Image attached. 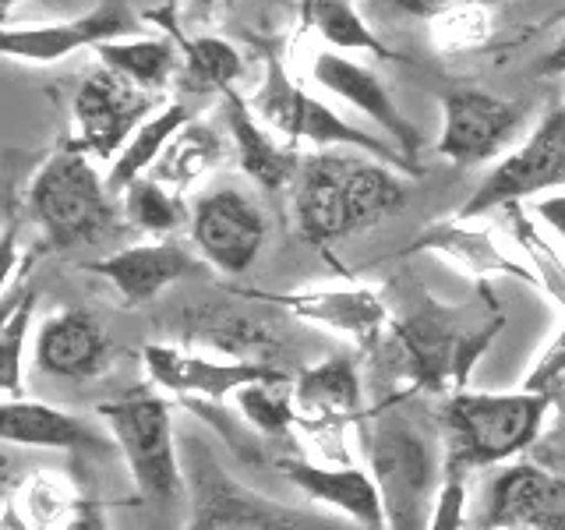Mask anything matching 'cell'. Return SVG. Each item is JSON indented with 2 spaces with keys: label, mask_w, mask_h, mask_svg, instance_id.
Wrapping results in <instances>:
<instances>
[{
  "label": "cell",
  "mask_w": 565,
  "mask_h": 530,
  "mask_svg": "<svg viewBox=\"0 0 565 530\" xmlns=\"http://www.w3.org/2000/svg\"><path fill=\"white\" fill-rule=\"evenodd\" d=\"M184 477L191 495L184 530H350L343 520L273 502L234 481L202 442L184 446Z\"/></svg>",
  "instance_id": "cell-4"
},
{
  "label": "cell",
  "mask_w": 565,
  "mask_h": 530,
  "mask_svg": "<svg viewBox=\"0 0 565 530\" xmlns=\"http://www.w3.org/2000/svg\"><path fill=\"white\" fill-rule=\"evenodd\" d=\"M237 403L244 417L255 424L262 435L269 438H290L294 424H297V396L290 379L282 382H262V385H247L237 393Z\"/></svg>",
  "instance_id": "cell-31"
},
{
  "label": "cell",
  "mask_w": 565,
  "mask_h": 530,
  "mask_svg": "<svg viewBox=\"0 0 565 530\" xmlns=\"http://www.w3.org/2000/svg\"><path fill=\"white\" fill-rule=\"evenodd\" d=\"M499 329L502 318H494L484 329L463 332L446 315L420 311L393 326V350L399 353L406 375L414 379L417 389L452 396L467 385V375L481 361V353L491 347L494 336H499Z\"/></svg>",
  "instance_id": "cell-7"
},
{
  "label": "cell",
  "mask_w": 565,
  "mask_h": 530,
  "mask_svg": "<svg viewBox=\"0 0 565 530\" xmlns=\"http://www.w3.org/2000/svg\"><path fill=\"white\" fill-rule=\"evenodd\" d=\"M396 4L414 14H438V11H449L459 4H473V0H396Z\"/></svg>",
  "instance_id": "cell-39"
},
{
  "label": "cell",
  "mask_w": 565,
  "mask_h": 530,
  "mask_svg": "<svg viewBox=\"0 0 565 530\" xmlns=\"http://www.w3.org/2000/svg\"><path fill=\"white\" fill-rule=\"evenodd\" d=\"M35 368L50 379L88 382L110 371L114 347L103 322L85 308H64L50 315L35 332Z\"/></svg>",
  "instance_id": "cell-14"
},
{
  "label": "cell",
  "mask_w": 565,
  "mask_h": 530,
  "mask_svg": "<svg viewBox=\"0 0 565 530\" xmlns=\"http://www.w3.org/2000/svg\"><path fill=\"white\" fill-rule=\"evenodd\" d=\"M414 252H438L446 255L449 262H456L459 269H467L477 279H491V276H505V279H520L526 287H537V276L530 265L512 262L509 255H502L494 241L484 234V230H470L459 220L452 223H435L431 230H424L411 241L406 255Z\"/></svg>",
  "instance_id": "cell-23"
},
{
  "label": "cell",
  "mask_w": 565,
  "mask_h": 530,
  "mask_svg": "<svg viewBox=\"0 0 565 530\" xmlns=\"http://www.w3.org/2000/svg\"><path fill=\"white\" fill-rule=\"evenodd\" d=\"M552 188H565V99L537 124L534 135L516 152H509L484 177L481 188L463 202L456 220H477L491 209L520 205L523 199H534L537 191Z\"/></svg>",
  "instance_id": "cell-8"
},
{
  "label": "cell",
  "mask_w": 565,
  "mask_h": 530,
  "mask_svg": "<svg viewBox=\"0 0 565 530\" xmlns=\"http://www.w3.org/2000/svg\"><path fill=\"white\" fill-rule=\"evenodd\" d=\"M124 216L159 237L177 234L184 223H191L184 202L173 191H167V184H159L156 177H141L124 191Z\"/></svg>",
  "instance_id": "cell-29"
},
{
  "label": "cell",
  "mask_w": 565,
  "mask_h": 530,
  "mask_svg": "<svg viewBox=\"0 0 565 530\" xmlns=\"http://www.w3.org/2000/svg\"><path fill=\"white\" fill-rule=\"evenodd\" d=\"M411 191L379 159H353L343 191V234L375 230L406 205Z\"/></svg>",
  "instance_id": "cell-25"
},
{
  "label": "cell",
  "mask_w": 565,
  "mask_h": 530,
  "mask_svg": "<svg viewBox=\"0 0 565 530\" xmlns=\"http://www.w3.org/2000/svg\"><path fill=\"white\" fill-rule=\"evenodd\" d=\"M265 212L241 188H216L191 209V241L202 258L226 276H241L255 265L265 244Z\"/></svg>",
  "instance_id": "cell-10"
},
{
  "label": "cell",
  "mask_w": 565,
  "mask_h": 530,
  "mask_svg": "<svg viewBox=\"0 0 565 530\" xmlns=\"http://www.w3.org/2000/svg\"><path fill=\"white\" fill-rule=\"evenodd\" d=\"M255 114L265 117L276 131L311 141L318 149H361L367 159H379L385 167H396L406 173H420V167H414L396 146H385L375 135H364L361 128L347 124L340 114H332L326 103H318L315 96H308L305 88H297L290 82L287 71L279 67V61H269V71H265V85L255 93Z\"/></svg>",
  "instance_id": "cell-6"
},
{
  "label": "cell",
  "mask_w": 565,
  "mask_h": 530,
  "mask_svg": "<svg viewBox=\"0 0 565 530\" xmlns=\"http://www.w3.org/2000/svg\"><path fill=\"white\" fill-rule=\"evenodd\" d=\"M367 464L382 488L388 530H428L435 495L441 488L438 438L396 406L361 421Z\"/></svg>",
  "instance_id": "cell-1"
},
{
  "label": "cell",
  "mask_w": 565,
  "mask_h": 530,
  "mask_svg": "<svg viewBox=\"0 0 565 530\" xmlns=\"http://www.w3.org/2000/svg\"><path fill=\"white\" fill-rule=\"evenodd\" d=\"M141 364H146V375L156 389L199 400H226L237 396L247 385L287 379V371L269 361H212L202 358V353H188L167 343L141 347Z\"/></svg>",
  "instance_id": "cell-12"
},
{
  "label": "cell",
  "mask_w": 565,
  "mask_h": 530,
  "mask_svg": "<svg viewBox=\"0 0 565 530\" xmlns=\"http://www.w3.org/2000/svg\"><path fill=\"white\" fill-rule=\"evenodd\" d=\"M184 57L188 88H194V93H226L244 71L241 53L226 40H216V35H202V40L184 43Z\"/></svg>",
  "instance_id": "cell-30"
},
{
  "label": "cell",
  "mask_w": 565,
  "mask_h": 530,
  "mask_svg": "<svg viewBox=\"0 0 565 530\" xmlns=\"http://www.w3.org/2000/svg\"><path fill=\"white\" fill-rule=\"evenodd\" d=\"M509 216H512V234H516L523 255L530 258V269L537 276V287L565 311V262L555 255V247L537 234L534 220H526V212L520 205H509Z\"/></svg>",
  "instance_id": "cell-34"
},
{
  "label": "cell",
  "mask_w": 565,
  "mask_h": 530,
  "mask_svg": "<svg viewBox=\"0 0 565 530\" xmlns=\"http://www.w3.org/2000/svg\"><path fill=\"white\" fill-rule=\"evenodd\" d=\"M541 75H565V40L541 61Z\"/></svg>",
  "instance_id": "cell-40"
},
{
  "label": "cell",
  "mask_w": 565,
  "mask_h": 530,
  "mask_svg": "<svg viewBox=\"0 0 565 530\" xmlns=\"http://www.w3.org/2000/svg\"><path fill=\"white\" fill-rule=\"evenodd\" d=\"M555 22H565V4H562L552 18H547V25H555Z\"/></svg>",
  "instance_id": "cell-41"
},
{
  "label": "cell",
  "mask_w": 565,
  "mask_h": 530,
  "mask_svg": "<svg viewBox=\"0 0 565 530\" xmlns=\"http://www.w3.org/2000/svg\"><path fill=\"white\" fill-rule=\"evenodd\" d=\"M29 212L57 252L99 244L114 230V194L78 146L53 152L29 188Z\"/></svg>",
  "instance_id": "cell-5"
},
{
  "label": "cell",
  "mask_w": 565,
  "mask_h": 530,
  "mask_svg": "<svg viewBox=\"0 0 565 530\" xmlns=\"http://www.w3.org/2000/svg\"><path fill=\"white\" fill-rule=\"evenodd\" d=\"M99 61L117 71V75L131 78L138 88H159L177 64L173 46L163 40H138V43H103Z\"/></svg>",
  "instance_id": "cell-28"
},
{
  "label": "cell",
  "mask_w": 565,
  "mask_h": 530,
  "mask_svg": "<svg viewBox=\"0 0 565 530\" xmlns=\"http://www.w3.org/2000/svg\"><path fill=\"white\" fill-rule=\"evenodd\" d=\"M562 382H565V322L555 332V340L547 343L544 353L534 361V368L526 371L520 389H526V393H541V396H555Z\"/></svg>",
  "instance_id": "cell-36"
},
{
  "label": "cell",
  "mask_w": 565,
  "mask_h": 530,
  "mask_svg": "<svg viewBox=\"0 0 565 530\" xmlns=\"http://www.w3.org/2000/svg\"><path fill=\"white\" fill-rule=\"evenodd\" d=\"M484 530H565V477L537 464H509L484 495Z\"/></svg>",
  "instance_id": "cell-13"
},
{
  "label": "cell",
  "mask_w": 565,
  "mask_h": 530,
  "mask_svg": "<svg viewBox=\"0 0 565 530\" xmlns=\"http://www.w3.org/2000/svg\"><path fill=\"white\" fill-rule=\"evenodd\" d=\"M191 4L199 8V11H205V8H212V4H216V0H191Z\"/></svg>",
  "instance_id": "cell-42"
},
{
  "label": "cell",
  "mask_w": 565,
  "mask_h": 530,
  "mask_svg": "<svg viewBox=\"0 0 565 530\" xmlns=\"http://www.w3.org/2000/svg\"><path fill=\"white\" fill-rule=\"evenodd\" d=\"M555 396L541 393H467L459 389L441 403L438 421L446 432V470L467 474L520 456L544 428Z\"/></svg>",
  "instance_id": "cell-2"
},
{
  "label": "cell",
  "mask_w": 565,
  "mask_h": 530,
  "mask_svg": "<svg viewBox=\"0 0 565 530\" xmlns=\"http://www.w3.org/2000/svg\"><path fill=\"white\" fill-rule=\"evenodd\" d=\"M247 297L282 305L290 315L305 318V322L350 336L364 350H375L388 326V311L375 290H300V294H247Z\"/></svg>",
  "instance_id": "cell-19"
},
{
  "label": "cell",
  "mask_w": 565,
  "mask_h": 530,
  "mask_svg": "<svg viewBox=\"0 0 565 530\" xmlns=\"http://www.w3.org/2000/svg\"><path fill=\"white\" fill-rule=\"evenodd\" d=\"M0 438L8 446L64 449L78 456H110L117 449V442L110 435H103L96 424L29 396L0 403Z\"/></svg>",
  "instance_id": "cell-15"
},
{
  "label": "cell",
  "mask_w": 565,
  "mask_h": 530,
  "mask_svg": "<svg viewBox=\"0 0 565 530\" xmlns=\"http://www.w3.org/2000/svg\"><path fill=\"white\" fill-rule=\"evenodd\" d=\"M32 311H35V294H22L4 311V322H0V385H4V400H22Z\"/></svg>",
  "instance_id": "cell-32"
},
{
  "label": "cell",
  "mask_w": 565,
  "mask_h": 530,
  "mask_svg": "<svg viewBox=\"0 0 565 530\" xmlns=\"http://www.w3.org/2000/svg\"><path fill=\"white\" fill-rule=\"evenodd\" d=\"M523 124V106L484 93V88H452L441 99L438 152L452 167L470 170L499 156Z\"/></svg>",
  "instance_id": "cell-9"
},
{
  "label": "cell",
  "mask_w": 565,
  "mask_h": 530,
  "mask_svg": "<svg viewBox=\"0 0 565 530\" xmlns=\"http://www.w3.org/2000/svg\"><path fill=\"white\" fill-rule=\"evenodd\" d=\"M149 93L138 88L131 78L117 75V71L103 67L96 75H88L85 85L75 96V124H78V141L75 146L85 156L96 159H114L131 141V135L146 124L149 117Z\"/></svg>",
  "instance_id": "cell-11"
},
{
  "label": "cell",
  "mask_w": 565,
  "mask_h": 530,
  "mask_svg": "<svg viewBox=\"0 0 565 530\" xmlns=\"http://www.w3.org/2000/svg\"><path fill=\"white\" fill-rule=\"evenodd\" d=\"M223 99H226V128H230V135H234L241 170L265 191H279V188L294 184L297 170H300L297 152L276 146L273 135H265L258 128L252 106H247L234 88H226Z\"/></svg>",
  "instance_id": "cell-24"
},
{
  "label": "cell",
  "mask_w": 565,
  "mask_h": 530,
  "mask_svg": "<svg viewBox=\"0 0 565 530\" xmlns=\"http://www.w3.org/2000/svg\"><path fill=\"white\" fill-rule=\"evenodd\" d=\"M135 32V18L120 4H99L67 25H40V29H8L4 32V53L35 64L61 61L88 43H114L117 35Z\"/></svg>",
  "instance_id": "cell-21"
},
{
  "label": "cell",
  "mask_w": 565,
  "mask_h": 530,
  "mask_svg": "<svg viewBox=\"0 0 565 530\" xmlns=\"http://www.w3.org/2000/svg\"><path fill=\"white\" fill-rule=\"evenodd\" d=\"M311 78L322 88H329L332 96H340L350 106H358V110L375 120L385 135H393V146L414 163L417 149H420V135H417L414 124L399 114V106L393 103V96L385 93V85H382V78L375 75V71L326 50V53H318V57H315Z\"/></svg>",
  "instance_id": "cell-18"
},
{
  "label": "cell",
  "mask_w": 565,
  "mask_h": 530,
  "mask_svg": "<svg viewBox=\"0 0 565 530\" xmlns=\"http://www.w3.org/2000/svg\"><path fill=\"white\" fill-rule=\"evenodd\" d=\"M88 273L103 276L120 294L124 308H141L163 294L170 283L199 273V258L177 241H152L114 252L106 258L85 262Z\"/></svg>",
  "instance_id": "cell-16"
},
{
  "label": "cell",
  "mask_w": 565,
  "mask_h": 530,
  "mask_svg": "<svg viewBox=\"0 0 565 530\" xmlns=\"http://www.w3.org/2000/svg\"><path fill=\"white\" fill-rule=\"evenodd\" d=\"M294 396L297 411L308 421L332 424V428H340L343 421H361V368L350 353H329L326 361L300 371L294 382Z\"/></svg>",
  "instance_id": "cell-22"
},
{
  "label": "cell",
  "mask_w": 565,
  "mask_h": 530,
  "mask_svg": "<svg viewBox=\"0 0 565 530\" xmlns=\"http://www.w3.org/2000/svg\"><path fill=\"white\" fill-rule=\"evenodd\" d=\"M106 424V435L117 442V453L131 470V481L141 499L152 506L181 502L188 491L184 456L177 453L173 438V411L167 396L152 385H135L128 393L96 406Z\"/></svg>",
  "instance_id": "cell-3"
},
{
  "label": "cell",
  "mask_w": 565,
  "mask_h": 530,
  "mask_svg": "<svg viewBox=\"0 0 565 530\" xmlns=\"http://www.w3.org/2000/svg\"><path fill=\"white\" fill-rule=\"evenodd\" d=\"M308 18H311V25L326 35V43H332V46L371 50L382 61L393 57V53L375 40V32L361 22V14L350 8V0H308Z\"/></svg>",
  "instance_id": "cell-33"
},
{
  "label": "cell",
  "mask_w": 565,
  "mask_h": 530,
  "mask_svg": "<svg viewBox=\"0 0 565 530\" xmlns=\"http://www.w3.org/2000/svg\"><path fill=\"white\" fill-rule=\"evenodd\" d=\"M191 120H194V110L188 103H170L167 110H159L156 117H149L146 124H141V128L131 135L128 146H124L114 159L110 177H106L110 194H124L135 181L152 173V167L163 159L167 146L188 128Z\"/></svg>",
  "instance_id": "cell-26"
},
{
  "label": "cell",
  "mask_w": 565,
  "mask_h": 530,
  "mask_svg": "<svg viewBox=\"0 0 565 530\" xmlns=\"http://www.w3.org/2000/svg\"><path fill=\"white\" fill-rule=\"evenodd\" d=\"M428 530H467V474L446 470L431 506Z\"/></svg>",
  "instance_id": "cell-35"
},
{
  "label": "cell",
  "mask_w": 565,
  "mask_h": 530,
  "mask_svg": "<svg viewBox=\"0 0 565 530\" xmlns=\"http://www.w3.org/2000/svg\"><path fill=\"white\" fill-rule=\"evenodd\" d=\"M223 156V146L212 128H205V124L191 120L188 128L177 135L163 159L152 167V177L159 184H173V188H188L194 177H199L202 170H209L216 159Z\"/></svg>",
  "instance_id": "cell-27"
},
{
  "label": "cell",
  "mask_w": 565,
  "mask_h": 530,
  "mask_svg": "<svg viewBox=\"0 0 565 530\" xmlns=\"http://www.w3.org/2000/svg\"><path fill=\"white\" fill-rule=\"evenodd\" d=\"M64 530H106V517H103V506L93 491H85L82 499L75 502V512L71 520L64 523Z\"/></svg>",
  "instance_id": "cell-37"
},
{
  "label": "cell",
  "mask_w": 565,
  "mask_h": 530,
  "mask_svg": "<svg viewBox=\"0 0 565 530\" xmlns=\"http://www.w3.org/2000/svg\"><path fill=\"white\" fill-rule=\"evenodd\" d=\"M279 470L290 477V485L315 502H326L340 517L353 520L361 530H388L385 520V502L382 488L375 481V474H367L361 467H318L311 459L300 456H279Z\"/></svg>",
  "instance_id": "cell-17"
},
{
  "label": "cell",
  "mask_w": 565,
  "mask_h": 530,
  "mask_svg": "<svg viewBox=\"0 0 565 530\" xmlns=\"http://www.w3.org/2000/svg\"><path fill=\"white\" fill-rule=\"evenodd\" d=\"M353 156L322 149L300 159L294 181V220L300 237L311 244H329L343 234V191Z\"/></svg>",
  "instance_id": "cell-20"
},
{
  "label": "cell",
  "mask_w": 565,
  "mask_h": 530,
  "mask_svg": "<svg viewBox=\"0 0 565 530\" xmlns=\"http://www.w3.org/2000/svg\"><path fill=\"white\" fill-rule=\"evenodd\" d=\"M534 212L565 241V191L562 194H547V199H537Z\"/></svg>",
  "instance_id": "cell-38"
}]
</instances>
